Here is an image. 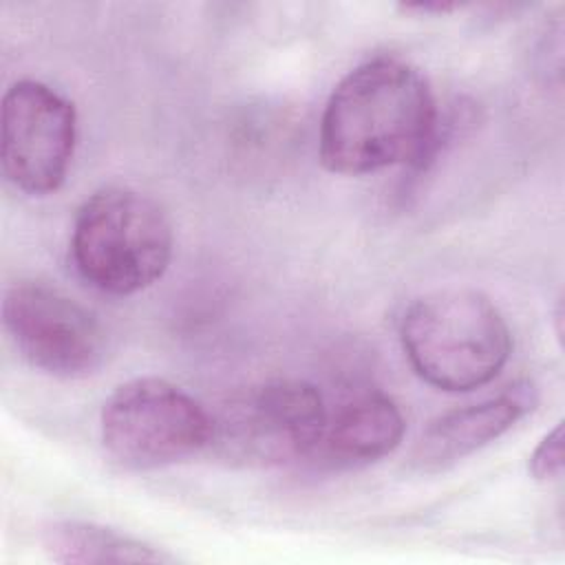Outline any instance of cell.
I'll list each match as a JSON object with an SVG mask.
<instances>
[{
  "label": "cell",
  "mask_w": 565,
  "mask_h": 565,
  "mask_svg": "<svg viewBox=\"0 0 565 565\" xmlns=\"http://www.w3.org/2000/svg\"><path fill=\"white\" fill-rule=\"evenodd\" d=\"M563 470V424H556L530 455V475L539 481L561 477Z\"/></svg>",
  "instance_id": "8fae6325"
},
{
  "label": "cell",
  "mask_w": 565,
  "mask_h": 565,
  "mask_svg": "<svg viewBox=\"0 0 565 565\" xmlns=\"http://www.w3.org/2000/svg\"><path fill=\"white\" fill-rule=\"evenodd\" d=\"M441 141L428 79L395 55L371 57L331 90L320 119V161L338 174L408 163L424 168Z\"/></svg>",
  "instance_id": "6da1fadb"
},
{
  "label": "cell",
  "mask_w": 565,
  "mask_h": 565,
  "mask_svg": "<svg viewBox=\"0 0 565 565\" xmlns=\"http://www.w3.org/2000/svg\"><path fill=\"white\" fill-rule=\"evenodd\" d=\"M172 249V223L146 192L106 185L77 207L71 258L77 274L104 294L130 296L154 285L166 274Z\"/></svg>",
  "instance_id": "3957f363"
},
{
  "label": "cell",
  "mask_w": 565,
  "mask_h": 565,
  "mask_svg": "<svg viewBox=\"0 0 565 565\" xmlns=\"http://www.w3.org/2000/svg\"><path fill=\"white\" fill-rule=\"evenodd\" d=\"M99 430L117 463L152 470L207 450L212 415L168 380L135 377L104 402Z\"/></svg>",
  "instance_id": "5b68a950"
},
{
  "label": "cell",
  "mask_w": 565,
  "mask_h": 565,
  "mask_svg": "<svg viewBox=\"0 0 565 565\" xmlns=\"http://www.w3.org/2000/svg\"><path fill=\"white\" fill-rule=\"evenodd\" d=\"M404 415L384 393H364L327 413L324 428L305 463L318 472H349L391 455L404 437Z\"/></svg>",
  "instance_id": "ba28073f"
},
{
  "label": "cell",
  "mask_w": 565,
  "mask_h": 565,
  "mask_svg": "<svg viewBox=\"0 0 565 565\" xmlns=\"http://www.w3.org/2000/svg\"><path fill=\"white\" fill-rule=\"evenodd\" d=\"M2 320L22 358L53 377H86L104 362L106 335L97 318L46 282H13L4 291Z\"/></svg>",
  "instance_id": "8992f818"
},
{
  "label": "cell",
  "mask_w": 565,
  "mask_h": 565,
  "mask_svg": "<svg viewBox=\"0 0 565 565\" xmlns=\"http://www.w3.org/2000/svg\"><path fill=\"white\" fill-rule=\"evenodd\" d=\"M404 11H417V13H450L461 9V2H444V0H433V2H406L402 4Z\"/></svg>",
  "instance_id": "7c38bea8"
},
{
  "label": "cell",
  "mask_w": 565,
  "mask_h": 565,
  "mask_svg": "<svg viewBox=\"0 0 565 565\" xmlns=\"http://www.w3.org/2000/svg\"><path fill=\"white\" fill-rule=\"evenodd\" d=\"M534 406V388L514 384L483 402L433 419L415 444L413 461L422 470H444L505 435Z\"/></svg>",
  "instance_id": "9c48e42d"
},
{
  "label": "cell",
  "mask_w": 565,
  "mask_h": 565,
  "mask_svg": "<svg viewBox=\"0 0 565 565\" xmlns=\"http://www.w3.org/2000/svg\"><path fill=\"white\" fill-rule=\"evenodd\" d=\"M2 172L31 196L62 188L77 139L75 106L38 79H18L2 97Z\"/></svg>",
  "instance_id": "52a82bcc"
},
{
  "label": "cell",
  "mask_w": 565,
  "mask_h": 565,
  "mask_svg": "<svg viewBox=\"0 0 565 565\" xmlns=\"http://www.w3.org/2000/svg\"><path fill=\"white\" fill-rule=\"evenodd\" d=\"M44 552L64 565L170 563L172 556L119 530L88 521H57L42 534Z\"/></svg>",
  "instance_id": "30bf717a"
},
{
  "label": "cell",
  "mask_w": 565,
  "mask_h": 565,
  "mask_svg": "<svg viewBox=\"0 0 565 565\" xmlns=\"http://www.w3.org/2000/svg\"><path fill=\"white\" fill-rule=\"evenodd\" d=\"M399 340L413 371L446 393L486 386L512 353L503 313L486 294L468 287L415 298L399 320Z\"/></svg>",
  "instance_id": "7a4b0ae2"
},
{
  "label": "cell",
  "mask_w": 565,
  "mask_h": 565,
  "mask_svg": "<svg viewBox=\"0 0 565 565\" xmlns=\"http://www.w3.org/2000/svg\"><path fill=\"white\" fill-rule=\"evenodd\" d=\"M210 415L214 457L241 468H280L307 459L327 406L309 382L269 380L234 393Z\"/></svg>",
  "instance_id": "277c9868"
}]
</instances>
